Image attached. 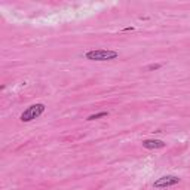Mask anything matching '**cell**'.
Masks as SVG:
<instances>
[{"mask_svg":"<svg viewBox=\"0 0 190 190\" xmlns=\"http://www.w3.org/2000/svg\"><path fill=\"white\" fill-rule=\"evenodd\" d=\"M119 57V52L113 49H92L85 54V58L89 61H111Z\"/></svg>","mask_w":190,"mask_h":190,"instance_id":"1","label":"cell"},{"mask_svg":"<svg viewBox=\"0 0 190 190\" xmlns=\"http://www.w3.org/2000/svg\"><path fill=\"white\" fill-rule=\"evenodd\" d=\"M45 110H46V106H45L43 103L31 104V106H28V107L21 113L19 120H21V122H31V120H34V119L40 117V116L45 113Z\"/></svg>","mask_w":190,"mask_h":190,"instance_id":"2","label":"cell"},{"mask_svg":"<svg viewBox=\"0 0 190 190\" xmlns=\"http://www.w3.org/2000/svg\"><path fill=\"white\" fill-rule=\"evenodd\" d=\"M181 181V178L178 177V175H162V177H159L156 178L155 181H153V189H168V187H174V186H177L178 183Z\"/></svg>","mask_w":190,"mask_h":190,"instance_id":"3","label":"cell"},{"mask_svg":"<svg viewBox=\"0 0 190 190\" xmlns=\"http://www.w3.org/2000/svg\"><path fill=\"white\" fill-rule=\"evenodd\" d=\"M143 147L149 150H159L166 147V143L162 140H144L143 141Z\"/></svg>","mask_w":190,"mask_h":190,"instance_id":"4","label":"cell"},{"mask_svg":"<svg viewBox=\"0 0 190 190\" xmlns=\"http://www.w3.org/2000/svg\"><path fill=\"white\" fill-rule=\"evenodd\" d=\"M106 116H108L107 111H99V113H95V115H91V116H88V119L86 120H97V119H101V117H106Z\"/></svg>","mask_w":190,"mask_h":190,"instance_id":"5","label":"cell"},{"mask_svg":"<svg viewBox=\"0 0 190 190\" xmlns=\"http://www.w3.org/2000/svg\"><path fill=\"white\" fill-rule=\"evenodd\" d=\"M160 67H162V64H150V66L147 67V70H149V71H153V70H159Z\"/></svg>","mask_w":190,"mask_h":190,"instance_id":"6","label":"cell"},{"mask_svg":"<svg viewBox=\"0 0 190 190\" xmlns=\"http://www.w3.org/2000/svg\"><path fill=\"white\" fill-rule=\"evenodd\" d=\"M125 31H132L134 30V27H126V28H123Z\"/></svg>","mask_w":190,"mask_h":190,"instance_id":"7","label":"cell"}]
</instances>
